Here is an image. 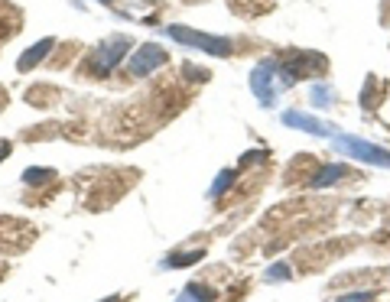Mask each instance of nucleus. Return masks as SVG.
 Listing matches in <instances>:
<instances>
[{
    "label": "nucleus",
    "mask_w": 390,
    "mask_h": 302,
    "mask_svg": "<svg viewBox=\"0 0 390 302\" xmlns=\"http://www.w3.org/2000/svg\"><path fill=\"white\" fill-rule=\"evenodd\" d=\"M286 88L283 72H280V59H264L250 72V91L260 98V104H273L280 91Z\"/></svg>",
    "instance_id": "nucleus-1"
},
{
    "label": "nucleus",
    "mask_w": 390,
    "mask_h": 302,
    "mask_svg": "<svg viewBox=\"0 0 390 302\" xmlns=\"http://www.w3.org/2000/svg\"><path fill=\"white\" fill-rule=\"evenodd\" d=\"M166 36L179 46H192L199 52H209V56H234V43L225 36H209V33H195L189 27H166Z\"/></svg>",
    "instance_id": "nucleus-2"
},
{
    "label": "nucleus",
    "mask_w": 390,
    "mask_h": 302,
    "mask_svg": "<svg viewBox=\"0 0 390 302\" xmlns=\"http://www.w3.org/2000/svg\"><path fill=\"white\" fill-rule=\"evenodd\" d=\"M127 49H130V39L127 36H111L107 43H101V46L91 52V72L101 75V78H107L121 62H124Z\"/></svg>",
    "instance_id": "nucleus-3"
},
{
    "label": "nucleus",
    "mask_w": 390,
    "mask_h": 302,
    "mask_svg": "<svg viewBox=\"0 0 390 302\" xmlns=\"http://www.w3.org/2000/svg\"><path fill=\"white\" fill-rule=\"evenodd\" d=\"M332 140H335V146H338V150L352 153V156H358V160L371 163V166H384V169H390V153L381 150V146L364 143V140H358V137H348V133H335Z\"/></svg>",
    "instance_id": "nucleus-4"
},
{
    "label": "nucleus",
    "mask_w": 390,
    "mask_h": 302,
    "mask_svg": "<svg viewBox=\"0 0 390 302\" xmlns=\"http://www.w3.org/2000/svg\"><path fill=\"white\" fill-rule=\"evenodd\" d=\"M170 62V56L163 52L156 43H147V46H140L137 52H133V59H130V75L133 78H147V75H153L156 68H163Z\"/></svg>",
    "instance_id": "nucleus-5"
},
{
    "label": "nucleus",
    "mask_w": 390,
    "mask_h": 302,
    "mask_svg": "<svg viewBox=\"0 0 390 302\" xmlns=\"http://www.w3.org/2000/svg\"><path fill=\"white\" fill-rule=\"evenodd\" d=\"M283 123L286 127H296V130H306V133H315V137H335V127L332 123L319 121L313 114H303V111H283Z\"/></svg>",
    "instance_id": "nucleus-6"
},
{
    "label": "nucleus",
    "mask_w": 390,
    "mask_h": 302,
    "mask_svg": "<svg viewBox=\"0 0 390 302\" xmlns=\"http://www.w3.org/2000/svg\"><path fill=\"white\" fill-rule=\"evenodd\" d=\"M52 46H56V39H39L36 46H29L27 56H20V62H17L20 72H29V68L36 66V62H43V59L49 56V49H52Z\"/></svg>",
    "instance_id": "nucleus-7"
},
{
    "label": "nucleus",
    "mask_w": 390,
    "mask_h": 302,
    "mask_svg": "<svg viewBox=\"0 0 390 302\" xmlns=\"http://www.w3.org/2000/svg\"><path fill=\"white\" fill-rule=\"evenodd\" d=\"M348 176V166H342V163H329L322 172H315L313 186L315 189H325V186H335V179H345Z\"/></svg>",
    "instance_id": "nucleus-8"
},
{
    "label": "nucleus",
    "mask_w": 390,
    "mask_h": 302,
    "mask_svg": "<svg viewBox=\"0 0 390 302\" xmlns=\"http://www.w3.org/2000/svg\"><path fill=\"white\" fill-rule=\"evenodd\" d=\"M205 250H186V254H170L163 260V270H179V266H189V264H199Z\"/></svg>",
    "instance_id": "nucleus-9"
},
{
    "label": "nucleus",
    "mask_w": 390,
    "mask_h": 302,
    "mask_svg": "<svg viewBox=\"0 0 390 302\" xmlns=\"http://www.w3.org/2000/svg\"><path fill=\"white\" fill-rule=\"evenodd\" d=\"M215 299V293H205L202 286H195V283H189L186 289H182V296L176 302H211Z\"/></svg>",
    "instance_id": "nucleus-10"
},
{
    "label": "nucleus",
    "mask_w": 390,
    "mask_h": 302,
    "mask_svg": "<svg viewBox=\"0 0 390 302\" xmlns=\"http://www.w3.org/2000/svg\"><path fill=\"white\" fill-rule=\"evenodd\" d=\"M231 182H234V172L225 169L218 179H215V186H211V199H215V195H221V192H228V189H231Z\"/></svg>",
    "instance_id": "nucleus-11"
},
{
    "label": "nucleus",
    "mask_w": 390,
    "mask_h": 302,
    "mask_svg": "<svg viewBox=\"0 0 390 302\" xmlns=\"http://www.w3.org/2000/svg\"><path fill=\"white\" fill-rule=\"evenodd\" d=\"M52 176H56L52 169H27L23 172V182L27 186H36V179H52Z\"/></svg>",
    "instance_id": "nucleus-12"
},
{
    "label": "nucleus",
    "mask_w": 390,
    "mask_h": 302,
    "mask_svg": "<svg viewBox=\"0 0 390 302\" xmlns=\"http://www.w3.org/2000/svg\"><path fill=\"white\" fill-rule=\"evenodd\" d=\"M267 280H290V270H286L283 264H276L267 270Z\"/></svg>",
    "instance_id": "nucleus-13"
},
{
    "label": "nucleus",
    "mask_w": 390,
    "mask_h": 302,
    "mask_svg": "<svg viewBox=\"0 0 390 302\" xmlns=\"http://www.w3.org/2000/svg\"><path fill=\"white\" fill-rule=\"evenodd\" d=\"M374 299V293H348V296H342L338 302H371Z\"/></svg>",
    "instance_id": "nucleus-14"
},
{
    "label": "nucleus",
    "mask_w": 390,
    "mask_h": 302,
    "mask_svg": "<svg viewBox=\"0 0 390 302\" xmlns=\"http://www.w3.org/2000/svg\"><path fill=\"white\" fill-rule=\"evenodd\" d=\"M7 153H10V143H7V140H0V160H3Z\"/></svg>",
    "instance_id": "nucleus-15"
},
{
    "label": "nucleus",
    "mask_w": 390,
    "mask_h": 302,
    "mask_svg": "<svg viewBox=\"0 0 390 302\" xmlns=\"http://www.w3.org/2000/svg\"><path fill=\"white\" fill-rule=\"evenodd\" d=\"M101 302H121V296H107V299H101Z\"/></svg>",
    "instance_id": "nucleus-16"
},
{
    "label": "nucleus",
    "mask_w": 390,
    "mask_h": 302,
    "mask_svg": "<svg viewBox=\"0 0 390 302\" xmlns=\"http://www.w3.org/2000/svg\"><path fill=\"white\" fill-rule=\"evenodd\" d=\"M101 3H111V0H101Z\"/></svg>",
    "instance_id": "nucleus-17"
}]
</instances>
